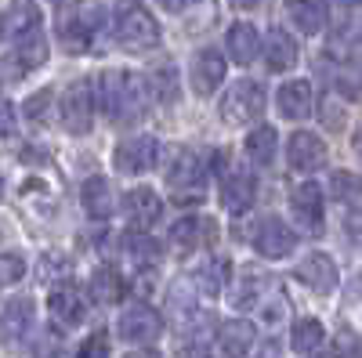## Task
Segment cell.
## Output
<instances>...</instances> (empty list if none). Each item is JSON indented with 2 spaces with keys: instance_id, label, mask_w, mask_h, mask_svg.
<instances>
[{
  "instance_id": "obj_5",
  "label": "cell",
  "mask_w": 362,
  "mask_h": 358,
  "mask_svg": "<svg viewBox=\"0 0 362 358\" xmlns=\"http://www.w3.org/2000/svg\"><path fill=\"white\" fill-rule=\"evenodd\" d=\"M160 22L141 11V8H124V15L116 18V44L127 51H153L160 47Z\"/></svg>"
},
{
  "instance_id": "obj_37",
  "label": "cell",
  "mask_w": 362,
  "mask_h": 358,
  "mask_svg": "<svg viewBox=\"0 0 362 358\" xmlns=\"http://www.w3.org/2000/svg\"><path fill=\"white\" fill-rule=\"evenodd\" d=\"M54 102V95H51V87H44V91H37L33 98L25 102V116L33 119V124H47V105Z\"/></svg>"
},
{
  "instance_id": "obj_2",
  "label": "cell",
  "mask_w": 362,
  "mask_h": 358,
  "mask_svg": "<svg viewBox=\"0 0 362 358\" xmlns=\"http://www.w3.org/2000/svg\"><path fill=\"white\" fill-rule=\"evenodd\" d=\"M264 116V91L257 80H235L221 95V119L232 127H247Z\"/></svg>"
},
{
  "instance_id": "obj_27",
  "label": "cell",
  "mask_w": 362,
  "mask_h": 358,
  "mask_svg": "<svg viewBox=\"0 0 362 358\" xmlns=\"http://www.w3.org/2000/svg\"><path fill=\"white\" fill-rule=\"evenodd\" d=\"M225 279H228V261L214 257V261H206L203 268H196V275H192V286H196V297H218L225 290Z\"/></svg>"
},
{
  "instance_id": "obj_47",
  "label": "cell",
  "mask_w": 362,
  "mask_h": 358,
  "mask_svg": "<svg viewBox=\"0 0 362 358\" xmlns=\"http://www.w3.org/2000/svg\"><path fill=\"white\" fill-rule=\"evenodd\" d=\"M116 4H119V8H134V4H138V0H116Z\"/></svg>"
},
{
  "instance_id": "obj_42",
  "label": "cell",
  "mask_w": 362,
  "mask_h": 358,
  "mask_svg": "<svg viewBox=\"0 0 362 358\" xmlns=\"http://www.w3.org/2000/svg\"><path fill=\"white\" fill-rule=\"evenodd\" d=\"M11 131H15V105L0 95V138L11 134Z\"/></svg>"
},
{
  "instance_id": "obj_23",
  "label": "cell",
  "mask_w": 362,
  "mask_h": 358,
  "mask_svg": "<svg viewBox=\"0 0 362 358\" xmlns=\"http://www.w3.org/2000/svg\"><path fill=\"white\" fill-rule=\"evenodd\" d=\"M210 232H214V225L203 221V217H181L170 228V243H174L177 253H192L196 246L210 243Z\"/></svg>"
},
{
  "instance_id": "obj_36",
  "label": "cell",
  "mask_w": 362,
  "mask_h": 358,
  "mask_svg": "<svg viewBox=\"0 0 362 358\" xmlns=\"http://www.w3.org/2000/svg\"><path fill=\"white\" fill-rule=\"evenodd\" d=\"M25 275V261L18 253H0V286H15Z\"/></svg>"
},
{
  "instance_id": "obj_19",
  "label": "cell",
  "mask_w": 362,
  "mask_h": 358,
  "mask_svg": "<svg viewBox=\"0 0 362 358\" xmlns=\"http://www.w3.org/2000/svg\"><path fill=\"white\" fill-rule=\"evenodd\" d=\"M225 47H228V58L235 66H254L261 54V37L250 22H232L225 33Z\"/></svg>"
},
{
  "instance_id": "obj_13",
  "label": "cell",
  "mask_w": 362,
  "mask_h": 358,
  "mask_svg": "<svg viewBox=\"0 0 362 358\" xmlns=\"http://www.w3.org/2000/svg\"><path fill=\"white\" fill-rule=\"evenodd\" d=\"M225 73H228V62H225L221 51L199 47V51L192 54V87H196V95L218 91V87L225 83Z\"/></svg>"
},
{
  "instance_id": "obj_29",
  "label": "cell",
  "mask_w": 362,
  "mask_h": 358,
  "mask_svg": "<svg viewBox=\"0 0 362 358\" xmlns=\"http://www.w3.org/2000/svg\"><path fill=\"white\" fill-rule=\"evenodd\" d=\"M15 58L18 66L29 73V69H40L47 62V40H44V29H33V33H25L15 40Z\"/></svg>"
},
{
  "instance_id": "obj_15",
  "label": "cell",
  "mask_w": 362,
  "mask_h": 358,
  "mask_svg": "<svg viewBox=\"0 0 362 358\" xmlns=\"http://www.w3.org/2000/svg\"><path fill=\"white\" fill-rule=\"evenodd\" d=\"M261 51H264V66H268L272 73L293 69V66H297V54H300L293 33H290V29H283V25H272V29H268V37L261 40Z\"/></svg>"
},
{
  "instance_id": "obj_48",
  "label": "cell",
  "mask_w": 362,
  "mask_h": 358,
  "mask_svg": "<svg viewBox=\"0 0 362 358\" xmlns=\"http://www.w3.org/2000/svg\"><path fill=\"white\" fill-rule=\"evenodd\" d=\"M0 196H4V177H0Z\"/></svg>"
},
{
  "instance_id": "obj_7",
  "label": "cell",
  "mask_w": 362,
  "mask_h": 358,
  "mask_svg": "<svg viewBox=\"0 0 362 358\" xmlns=\"http://www.w3.org/2000/svg\"><path fill=\"white\" fill-rule=\"evenodd\" d=\"M160 160V141L153 134H138V138H127V141H119L116 145V153H112V163L119 174H145V170H153Z\"/></svg>"
},
{
  "instance_id": "obj_1",
  "label": "cell",
  "mask_w": 362,
  "mask_h": 358,
  "mask_svg": "<svg viewBox=\"0 0 362 358\" xmlns=\"http://www.w3.org/2000/svg\"><path fill=\"white\" fill-rule=\"evenodd\" d=\"M153 102V87L141 73H102V109L112 124H138Z\"/></svg>"
},
{
  "instance_id": "obj_34",
  "label": "cell",
  "mask_w": 362,
  "mask_h": 358,
  "mask_svg": "<svg viewBox=\"0 0 362 358\" xmlns=\"http://www.w3.org/2000/svg\"><path fill=\"white\" fill-rule=\"evenodd\" d=\"M334 83L348 102H362V66H344Z\"/></svg>"
},
{
  "instance_id": "obj_31",
  "label": "cell",
  "mask_w": 362,
  "mask_h": 358,
  "mask_svg": "<svg viewBox=\"0 0 362 358\" xmlns=\"http://www.w3.org/2000/svg\"><path fill=\"white\" fill-rule=\"evenodd\" d=\"M322 340H326V330H322V322H319V318H297V322H293V330H290V344H293V351L312 354V351L322 347Z\"/></svg>"
},
{
  "instance_id": "obj_39",
  "label": "cell",
  "mask_w": 362,
  "mask_h": 358,
  "mask_svg": "<svg viewBox=\"0 0 362 358\" xmlns=\"http://www.w3.org/2000/svg\"><path fill=\"white\" fill-rule=\"evenodd\" d=\"M177 358H210V347H206V340H199V337H189L185 344L177 347Z\"/></svg>"
},
{
  "instance_id": "obj_3",
  "label": "cell",
  "mask_w": 362,
  "mask_h": 358,
  "mask_svg": "<svg viewBox=\"0 0 362 358\" xmlns=\"http://www.w3.org/2000/svg\"><path fill=\"white\" fill-rule=\"evenodd\" d=\"M58 119H62V127L76 138L90 134V124H95V87H90V80H73L62 91Z\"/></svg>"
},
{
  "instance_id": "obj_41",
  "label": "cell",
  "mask_w": 362,
  "mask_h": 358,
  "mask_svg": "<svg viewBox=\"0 0 362 358\" xmlns=\"http://www.w3.org/2000/svg\"><path fill=\"white\" fill-rule=\"evenodd\" d=\"M25 76V69L18 66V58L11 54V58H0V80L4 83H11V80H22Z\"/></svg>"
},
{
  "instance_id": "obj_10",
  "label": "cell",
  "mask_w": 362,
  "mask_h": 358,
  "mask_svg": "<svg viewBox=\"0 0 362 358\" xmlns=\"http://www.w3.org/2000/svg\"><path fill=\"white\" fill-rule=\"evenodd\" d=\"M286 160H290V170L297 174H315L326 163V145L312 131H293L286 145Z\"/></svg>"
},
{
  "instance_id": "obj_8",
  "label": "cell",
  "mask_w": 362,
  "mask_h": 358,
  "mask_svg": "<svg viewBox=\"0 0 362 358\" xmlns=\"http://www.w3.org/2000/svg\"><path fill=\"white\" fill-rule=\"evenodd\" d=\"M293 246H297V235H293V228H290L286 221H279V217H264V221L257 225V232H254V250H257L264 261H283V257L293 253Z\"/></svg>"
},
{
  "instance_id": "obj_35",
  "label": "cell",
  "mask_w": 362,
  "mask_h": 358,
  "mask_svg": "<svg viewBox=\"0 0 362 358\" xmlns=\"http://www.w3.org/2000/svg\"><path fill=\"white\" fill-rule=\"evenodd\" d=\"M334 358H362V333L341 330L334 337Z\"/></svg>"
},
{
  "instance_id": "obj_38",
  "label": "cell",
  "mask_w": 362,
  "mask_h": 358,
  "mask_svg": "<svg viewBox=\"0 0 362 358\" xmlns=\"http://www.w3.org/2000/svg\"><path fill=\"white\" fill-rule=\"evenodd\" d=\"M76 358H109V337L105 333H90L76 347Z\"/></svg>"
},
{
  "instance_id": "obj_14",
  "label": "cell",
  "mask_w": 362,
  "mask_h": 358,
  "mask_svg": "<svg viewBox=\"0 0 362 358\" xmlns=\"http://www.w3.org/2000/svg\"><path fill=\"white\" fill-rule=\"evenodd\" d=\"M290 210L305 232H319L322 228V189L315 181L293 185L290 189Z\"/></svg>"
},
{
  "instance_id": "obj_16",
  "label": "cell",
  "mask_w": 362,
  "mask_h": 358,
  "mask_svg": "<svg viewBox=\"0 0 362 358\" xmlns=\"http://www.w3.org/2000/svg\"><path fill=\"white\" fill-rule=\"evenodd\" d=\"M37 322V311H33V301L29 297H15V301L4 304L0 311V344H18Z\"/></svg>"
},
{
  "instance_id": "obj_46",
  "label": "cell",
  "mask_w": 362,
  "mask_h": 358,
  "mask_svg": "<svg viewBox=\"0 0 362 358\" xmlns=\"http://www.w3.org/2000/svg\"><path fill=\"white\" fill-rule=\"evenodd\" d=\"M355 148H358V156H362V127H358V134H355Z\"/></svg>"
},
{
  "instance_id": "obj_32",
  "label": "cell",
  "mask_w": 362,
  "mask_h": 358,
  "mask_svg": "<svg viewBox=\"0 0 362 358\" xmlns=\"http://www.w3.org/2000/svg\"><path fill=\"white\" fill-rule=\"evenodd\" d=\"M127 253L138 264H156L160 261V243L153 235H145L141 228H134V232H127Z\"/></svg>"
},
{
  "instance_id": "obj_33",
  "label": "cell",
  "mask_w": 362,
  "mask_h": 358,
  "mask_svg": "<svg viewBox=\"0 0 362 358\" xmlns=\"http://www.w3.org/2000/svg\"><path fill=\"white\" fill-rule=\"evenodd\" d=\"M329 196L341 199V203H355L362 196V177L351 170H334L329 174Z\"/></svg>"
},
{
  "instance_id": "obj_11",
  "label": "cell",
  "mask_w": 362,
  "mask_h": 358,
  "mask_svg": "<svg viewBox=\"0 0 362 358\" xmlns=\"http://www.w3.org/2000/svg\"><path fill=\"white\" fill-rule=\"evenodd\" d=\"M47 311H51V322L54 326H62V330H73V326L83 322L87 315V301H83V293L69 282L62 286H54L51 297H47Z\"/></svg>"
},
{
  "instance_id": "obj_28",
  "label": "cell",
  "mask_w": 362,
  "mask_h": 358,
  "mask_svg": "<svg viewBox=\"0 0 362 358\" xmlns=\"http://www.w3.org/2000/svg\"><path fill=\"white\" fill-rule=\"evenodd\" d=\"M264 290H268V279H261L257 272H247L235 279V290H232V304L239 311H250V308H261L264 304Z\"/></svg>"
},
{
  "instance_id": "obj_12",
  "label": "cell",
  "mask_w": 362,
  "mask_h": 358,
  "mask_svg": "<svg viewBox=\"0 0 362 358\" xmlns=\"http://www.w3.org/2000/svg\"><path fill=\"white\" fill-rule=\"evenodd\" d=\"M254 199H257L254 174L239 170V167L225 170V177H221V206H225V210L228 214H247L254 206Z\"/></svg>"
},
{
  "instance_id": "obj_18",
  "label": "cell",
  "mask_w": 362,
  "mask_h": 358,
  "mask_svg": "<svg viewBox=\"0 0 362 358\" xmlns=\"http://www.w3.org/2000/svg\"><path fill=\"white\" fill-rule=\"evenodd\" d=\"M297 279L305 282L308 290H315V293H334L341 275H337V264H334L329 253H308L305 261L297 264Z\"/></svg>"
},
{
  "instance_id": "obj_6",
  "label": "cell",
  "mask_w": 362,
  "mask_h": 358,
  "mask_svg": "<svg viewBox=\"0 0 362 358\" xmlns=\"http://www.w3.org/2000/svg\"><path fill=\"white\" fill-rule=\"evenodd\" d=\"M116 333L127 344H153L163 333V315L148 304H131L127 311H119Z\"/></svg>"
},
{
  "instance_id": "obj_45",
  "label": "cell",
  "mask_w": 362,
  "mask_h": 358,
  "mask_svg": "<svg viewBox=\"0 0 362 358\" xmlns=\"http://www.w3.org/2000/svg\"><path fill=\"white\" fill-rule=\"evenodd\" d=\"M127 358H160L156 351H134V354H127Z\"/></svg>"
},
{
  "instance_id": "obj_30",
  "label": "cell",
  "mask_w": 362,
  "mask_h": 358,
  "mask_svg": "<svg viewBox=\"0 0 362 358\" xmlns=\"http://www.w3.org/2000/svg\"><path fill=\"white\" fill-rule=\"evenodd\" d=\"M286 4H290V15H293V22H297L300 33H308V37L322 33L326 8L319 4V0H286Z\"/></svg>"
},
{
  "instance_id": "obj_43",
  "label": "cell",
  "mask_w": 362,
  "mask_h": 358,
  "mask_svg": "<svg viewBox=\"0 0 362 358\" xmlns=\"http://www.w3.org/2000/svg\"><path fill=\"white\" fill-rule=\"evenodd\" d=\"M156 4H160L163 11H170V15H181V11L192 4V0H156Z\"/></svg>"
},
{
  "instance_id": "obj_24",
  "label": "cell",
  "mask_w": 362,
  "mask_h": 358,
  "mask_svg": "<svg viewBox=\"0 0 362 358\" xmlns=\"http://www.w3.org/2000/svg\"><path fill=\"white\" fill-rule=\"evenodd\" d=\"M279 112L286 119H305L312 112V83L308 80H290L279 87Z\"/></svg>"
},
{
  "instance_id": "obj_21",
  "label": "cell",
  "mask_w": 362,
  "mask_h": 358,
  "mask_svg": "<svg viewBox=\"0 0 362 358\" xmlns=\"http://www.w3.org/2000/svg\"><path fill=\"white\" fill-rule=\"evenodd\" d=\"M80 203H83V210L87 217H95V221H105L112 210H116V196H112V185L105 181L102 174L95 177H87L83 189H80Z\"/></svg>"
},
{
  "instance_id": "obj_20",
  "label": "cell",
  "mask_w": 362,
  "mask_h": 358,
  "mask_svg": "<svg viewBox=\"0 0 362 358\" xmlns=\"http://www.w3.org/2000/svg\"><path fill=\"white\" fill-rule=\"evenodd\" d=\"M257 344V330H254V322L247 318H232V322H221V330H218V347L228 354V358H247Z\"/></svg>"
},
{
  "instance_id": "obj_9",
  "label": "cell",
  "mask_w": 362,
  "mask_h": 358,
  "mask_svg": "<svg viewBox=\"0 0 362 358\" xmlns=\"http://www.w3.org/2000/svg\"><path fill=\"white\" fill-rule=\"evenodd\" d=\"M58 44H62L66 54H83L95 44L90 25L73 11V0H58Z\"/></svg>"
},
{
  "instance_id": "obj_4",
  "label": "cell",
  "mask_w": 362,
  "mask_h": 358,
  "mask_svg": "<svg viewBox=\"0 0 362 358\" xmlns=\"http://www.w3.org/2000/svg\"><path fill=\"white\" fill-rule=\"evenodd\" d=\"M203 177H206V163L196 153H189V148H177L170 167H167V185H170L174 199L177 203H196L203 196V185H206Z\"/></svg>"
},
{
  "instance_id": "obj_17",
  "label": "cell",
  "mask_w": 362,
  "mask_h": 358,
  "mask_svg": "<svg viewBox=\"0 0 362 358\" xmlns=\"http://www.w3.org/2000/svg\"><path fill=\"white\" fill-rule=\"evenodd\" d=\"M124 214L131 217L134 228L148 232V228H153V225L163 217V199H160L153 189L138 185V189H131V192L124 196Z\"/></svg>"
},
{
  "instance_id": "obj_26",
  "label": "cell",
  "mask_w": 362,
  "mask_h": 358,
  "mask_svg": "<svg viewBox=\"0 0 362 358\" xmlns=\"http://www.w3.org/2000/svg\"><path fill=\"white\" fill-rule=\"evenodd\" d=\"M276 145H279V134H276V127H268V124H261V127H254L250 134H247V156H250V163L254 167H268L272 160H276Z\"/></svg>"
},
{
  "instance_id": "obj_22",
  "label": "cell",
  "mask_w": 362,
  "mask_h": 358,
  "mask_svg": "<svg viewBox=\"0 0 362 358\" xmlns=\"http://www.w3.org/2000/svg\"><path fill=\"white\" fill-rule=\"evenodd\" d=\"M87 293H90V301L95 304H119L127 297V279L116 272V268H109V264H102L95 275H90V282H87Z\"/></svg>"
},
{
  "instance_id": "obj_44",
  "label": "cell",
  "mask_w": 362,
  "mask_h": 358,
  "mask_svg": "<svg viewBox=\"0 0 362 358\" xmlns=\"http://www.w3.org/2000/svg\"><path fill=\"white\" fill-rule=\"evenodd\" d=\"M232 8H239V11H254V8H261V0H232Z\"/></svg>"
},
{
  "instance_id": "obj_25",
  "label": "cell",
  "mask_w": 362,
  "mask_h": 358,
  "mask_svg": "<svg viewBox=\"0 0 362 358\" xmlns=\"http://www.w3.org/2000/svg\"><path fill=\"white\" fill-rule=\"evenodd\" d=\"M44 15L37 4H15L4 18H0V37H8V40H18L25 33H33V29H40Z\"/></svg>"
},
{
  "instance_id": "obj_40",
  "label": "cell",
  "mask_w": 362,
  "mask_h": 358,
  "mask_svg": "<svg viewBox=\"0 0 362 358\" xmlns=\"http://www.w3.org/2000/svg\"><path fill=\"white\" fill-rule=\"evenodd\" d=\"M148 87H160V98H163V102H170L174 91H177L174 80H170V69H160L156 76H148Z\"/></svg>"
}]
</instances>
